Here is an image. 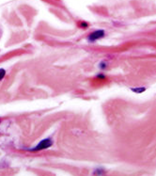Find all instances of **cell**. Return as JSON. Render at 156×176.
Masks as SVG:
<instances>
[{"label":"cell","mask_w":156,"mask_h":176,"mask_svg":"<svg viewBox=\"0 0 156 176\" xmlns=\"http://www.w3.org/2000/svg\"><path fill=\"white\" fill-rule=\"evenodd\" d=\"M104 36V30H97V31H94L93 33H91L89 35L88 37V41H91V42H94V41L101 39Z\"/></svg>","instance_id":"cell-2"},{"label":"cell","mask_w":156,"mask_h":176,"mask_svg":"<svg viewBox=\"0 0 156 176\" xmlns=\"http://www.w3.org/2000/svg\"><path fill=\"white\" fill-rule=\"evenodd\" d=\"M132 91H133L134 92H136V93H141V92L146 91V88L145 87H139V88H136V89L135 88H133Z\"/></svg>","instance_id":"cell-3"},{"label":"cell","mask_w":156,"mask_h":176,"mask_svg":"<svg viewBox=\"0 0 156 176\" xmlns=\"http://www.w3.org/2000/svg\"><path fill=\"white\" fill-rule=\"evenodd\" d=\"M52 141L50 139H43V140H41V141L36 146V147L34 149H32L33 152H36V151H40V150H43V149H47V148H49L50 146H52Z\"/></svg>","instance_id":"cell-1"}]
</instances>
